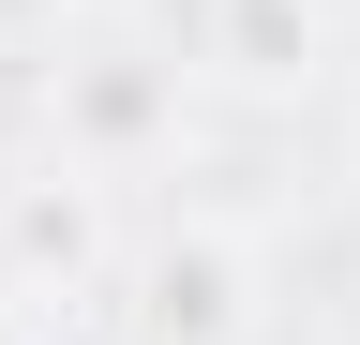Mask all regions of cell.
Segmentation results:
<instances>
[{
  "mask_svg": "<svg viewBox=\"0 0 360 345\" xmlns=\"http://www.w3.org/2000/svg\"><path fill=\"white\" fill-rule=\"evenodd\" d=\"M45 345H75V330H45Z\"/></svg>",
  "mask_w": 360,
  "mask_h": 345,
  "instance_id": "7",
  "label": "cell"
},
{
  "mask_svg": "<svg viewBox=\"0 0 360 345\" xmlns=\"http://www.w3.org/2000/svg\"><path fill=\"white\" fill-rule=\"evenodd\" d=\"M0 271H15L30 300L105 285V181H90V165H30V181L0 195Z\"/></svg>",
  "mask_w": 360,
  "mask_h": 345,
  "instance_id": "3",
  "label": "cell"
},
{
  "mask_svg": "<svg viewBox=\"0 0 360 345\" xmlns=\"http://www.w3.org/2000/svg\"><path fill=\"white\" fill-rule=\"evenodd\" d=\"M45 15H60V0H0V30H45Z\"/></svg>",
  "mask_w": 360,
  "mask_h": 345,
  "instance_id": "5",
  "label": "cell"
},
{
  "mask_svg": "<svg viewBox=\"0 0 360 345\" xmlns=\"http://www.w3.org/2000/svg\"><path fill=\"white\" fill-rule=\"evenodd\" d=\"M45 136H60V165H90V181H135V165L180 150V60H135V46H90L45 75Z\"/></svg>",
  "mask_w": 360,
  "mask_h": 345,
  "instance_id": "1",
  "label": "cell"
},
{
  "mask_svg": "<svg viewBox=\"0 0 360 345\" xmlns=\"http://www.w3.org/2000/svg\"><path fill=\"white\" fill-rule=\"evenodd\" d=\"M60 15H135V0H60Z\"/></svg>",
  "mask_w": 360,
  "mask_h": 345,
  "instance_id": "6",
  "label": "cell"
},
{
  "mask_svg": "<svg viewBox=\"0 0 360 345\" xmlns=\"http://www.w3.org/2000/svg\"><path fill=\"white\" fill-rule=\"evenodd\" d=\"M195 60L225 75V91L285 105L330 75V0H195Z\"/></svg>",
  "mask_w": 360,
  "mask_h": 345,
  "instance_id": "4",
  "label": "cell"
},
{
  "mask_svg": "<svg viewBox=\"0 0 360 345\" xmlns=\"http://www.w3.org/2000/svg\"><path fill=\"white\" fill-rule=\"evenodd\" d=\"M135 345H255V240L180 226L135 255Z\"/></svg>",
  "mask_w": 360,
  "mask_h": 345,
  "instance_id": "2",
  "label": "cell"
}]
</instances>
